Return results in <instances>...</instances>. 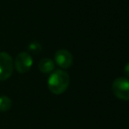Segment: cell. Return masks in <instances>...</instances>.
Here are the masks:
<instances>
[{
	"label": "cell",
	"instance_id": "cell-1",
	"mask_svg": "<svg viewBox=\"0 0 129 129\" xmlns=\"http://www.w3.org/2000/svg\"><path fill=\"white\" fill-rule=\"evenodd\" d=\"M69 85H70V76L64 70H54L48 77V90L54 95H61L64 93L68 89Z\"/></svg>",
	"mask_w": 129,
	"mask_h": 129
},
{
	"label": "cell",
	"instance_id": "cell-9",
	"mask_svg": "<svg viewBox=\"0 0 129 129\" xmlns=\"http://www.w3.org/2000/svg\"><path fill=\"white\" fill-rule=\"evenodd\" d=\"M124 72H125V74H126V77H129V62H128V63H126V66H125V68H124Z\"/></svg>",
	"mask_w": 129,
	"mask_h": 129
},
{
	"label": "cell",
	"instance_id": "cell-5",
	"mask_svg": "<svg viewBox=\"0 0 129 129\" xmlns=\"http://www.w3.org/2000/svg\"><path fill=\"white\" fill-rule=\"evenodd\" d=\"M54 61L61 69H69L73 63L71 53L66 49H59L54 54Z\"/></svg>",
	"mask_w": 129,
	"mask_h": 129
},
{
	"label": "cell",
	"instance_id": "cell-7",
	"mask_svg": "<svg viewBox=\"0 0 129 129\" xmlns=\"http://www.w3.org/2000/svg\"><path fill=\"white\" fill-rule=\"evenodd\" d=\"M12 100L6 96L0 97V112H7L12 107Z\"/></svg>",
	"mask_w": 129,
	"mask_h": 129
},
{
	"label": "cell",
	"instance_id": "cell-2",
	"mask_svg": "<svg viewBox=\"0 0 129 129\" xmlns=\"http://www.w3.org/2000/svg\"><path fill=\"white\" fill-rule=\"evenodd\" d=\"M112 90L119 99L129 101V79L126 77L116 78L112 83Z\"/></svg>",
	"mask_w": 129,
	"mask_h": 129
},
{
	"label": "cell",
	"instance_id": "cell-8",
	"mask_svg": "<svg viewBox=\"0 0 129 129\" xmlns=\"http://www.w3.org/2000/svg\"><path fill=\"white\" fill-rule=\"evenodd\" d=\"M27 48H28L29 51L34 53V54H39L42 49V46L38 41H34V42H31L27 46Z\"/></svg>",
	"mask_w": 129,
	"mask_h": 129
},
{
	"label": "cell",
	"instance_id": "cell-6",
	"mask_svg": "<svg viewBox=\"0 0 129 129\" xmlns=\"http://www.w3.org/2000/svg\"><path fill=\"white\" fill-rule=\"evenodd\" d=\"M54 61H52L49 58H43L40 61L38 68H39L40 71L42 72L44 74H48L52 72L54 70Z\"/></svg>",
	"mask_w": 129,
	"mask_h": 129
},
{
	"label": "cell",
	"instance_id": "cell-4",
	"mask_svg": "<svg viewBox=\"0 0 129 129\" xmlns=\"http://www.w3.org/2000/svg\"><path fill=\"white\" fill-rule=\"evenodd\" d=\"M15 69L19 73L24 74L28 72L33 66V58L27 52H21L16 56L13 62Z\"/></svg>",
	"mask_w": 129,
	"mask_h": 129
},
{
	"label": "cell",
	"instance_id": "cell-3",
	"mask_svg": "<svg viewBox=\"0 0 129 129\" xmlns=\"http://www.w3.org/2000/svg\"><path fill=\"white\" fill-rule=\"evenodd\" d=\"M13 60L6 52H0V81L9 79L13 73Z\"/></svg>",
	"mask_w": 129,
	"mask_h": 129
}]
</instances>
